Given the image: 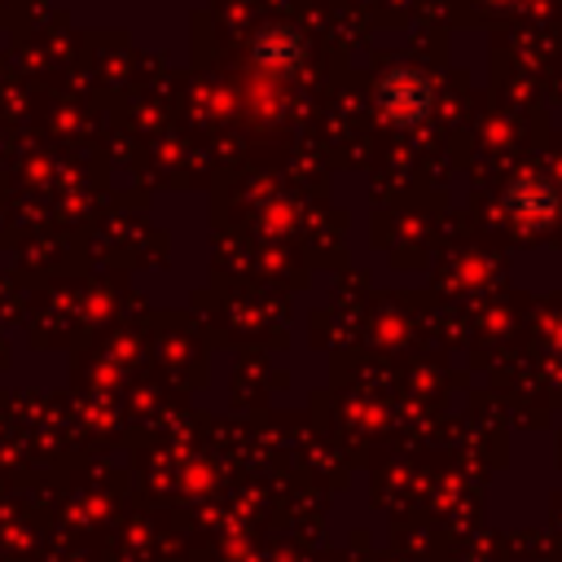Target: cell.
<instances>
[{
  "instance_id": "obj_1",
  "label": "cell",
  "mask_w": 562,
  "mask_h": 562,
  "mask_svg": "<svg viewBox=\"0 0 562 562\" xmlns=\"http://www.w3.org/2000/svg\"><path fill=\"white\" fill-rule=\"evenodd\" d=\"M430 105H435V83H430L422 70L395 66V70H386V75L378 79V110H382L391 123L413 127V123H422V119L430 114Z\"/></svg>"
},
{
  "instance_id": "obj_2",
  "label": "cell",
  "mask_w": 562,
  "mask_h": 562,
  "mask_svg": "<svg viewBox=\"0 0 562 562\" xmlns=\"http://www.w3.org/2000/svg\"><path fill=\"white\" fill-rule=\"evenodd\" d=\"M558 184L549 176H518L509 189H505V211L518 220V224H549L558 215Z\"/></svg>"
},
{
  "instance_id": "obj_3",
  "label": "cell",
  "mask_w": 562,
  "mask_h": 562,
  "mask_svg": "<svg viewBox=\"0 0 562 562\" xmlns=\"http://www.w3.org/2000/svg\"><path fill=\"white\" fill-rule=\"evenodd\" d=\"M303 57V40L290 31V26H268L255 35V61L272 75H290Z\"/></svg>"
}]
</instances>
